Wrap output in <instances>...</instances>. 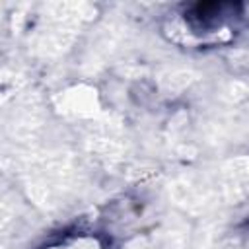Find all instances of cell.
I'll return each instance as SVG.
<instances>
[{"instance_id":"cell-1","label":"cell","mask_w":249,"mask_h":249,"mask_svg":"<svg viewBox=\"0 0 249 249\" xmlns=\"http://www.w3.org/2000/svg\"><path fill=\"white\" fill-rule=\"evenodd\" d=\"M41 249H103L101 241L93 235L88 233H74V235H66L54 243H49Z\"/></svg>"}]
</instances>
